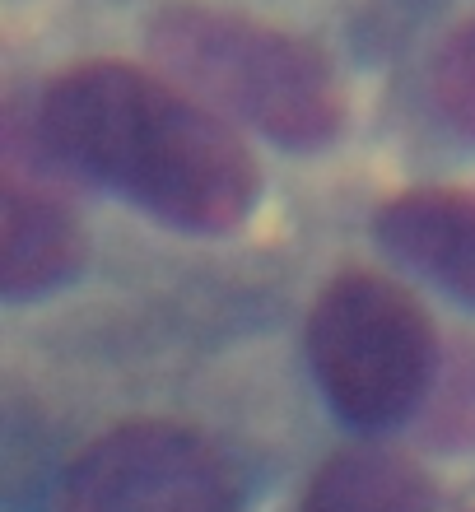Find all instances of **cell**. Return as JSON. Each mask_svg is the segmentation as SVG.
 Wrapping results in <instances>:
<instances>
[{"label":"cell","mask_w":475,"mask_h":512,"mask_svg":"<svg viewBox=\"0 0 475 512\" xmlns=\"http://www.w3.org/2000/svg\"><path fill=\"white\" fill-rule=\"evenodd\" d=\"M33 131L66 173L122 191L191 233L238 229L261 196L243 131L168 70L108 56L80 61L42 89Z\"/></svg>","instance_id":"cell-1"},{"label":"cell","mask_w":475,"mask_h":512,"mask_svg":"<svg viewBox=\"0 0 475 512\" xmlns=\"http://www.w3.org/2000/svg\"><path fill=\"white\" fill-rule=\"evenodd\" d=\"M159 70L187 84L238 131L285 149H322L345 131V84L317 42L229 5L173 0L150 19Z\"/></svg>","instance_id":"cell-2"},{"label":"cell","mask_w":475,"mask_h":512,"mask_svg":"<svg viewBox=\"0 0 475 512\" xmlns=\"http://www.w3.org/2000/svg\"><path fill=\"white\" fill-rule=\"evenodd\" d=\"M303 350L336 415L359 429H392L438 382V326L424 303L382 270H336L317 289Z\"/></svg>","instance_id":"cell-3"},{"label":"cell","mask_w":475,"mask_h":512,"mask_svg":"<svg viewBox=\"0 0 475 512\" xmlns=\"http://www.w3.org/2000/svg\"><path fill=\"white\" fill-rule=\"evenodd\" d=\"M238 471L201 429L126 419L66 466L56 512H233Z\"/></svg>","instance_id":"cell-4"},{"label":"cell","mask_w":475,"mask_h":512,"mask_svg":"<svg viewBox=\"0 0 475 512\" xmlns=\"http://www.w3.org/2000/svg\"><path fill=\"white\" fill-rule=\"evenodd\" d=\"M0 224H5V256H0V289L10 303L52 294L70 275H80L89 238L70 201L42 177V168L5 163L0 177Z\"/></svg>","instance_id":"cell-5"},{"label":"cell","mask_w":475,"mask_h":512,"mask_svg":"<svg viewBox=\"0 0 475 512\" xmlns=\"http://www.w3.org/2000/svg\"><path fill=\"white\" fill-rule=\"evenodd\" d=\"M382 247L475 308V191L406 187L373 215Z\"/></svg>","instance_id":"cell-6"},{"label":"cell","mask_w":475,"mask_h":512,"mask_svg":"<svg viewBox=\"0 0 475 512\" xmlns=\"http://www.w3.org/2000/svg\"><path fill=\"white\" fill-rule=\"evenodd\" d=\"M299 512H434V480L406 447L345 443L313 471Z\"/></svg>","instance_id":"cell-7"},{"label":"cell","mask_w":475,"mask_h":512,"mask_svg":"<svg viewBox=\"0 0 475 512\" xmlns=\"http://www.w3.org/2000/svg\"><path fill=\"white\" fill-rule=\"evenodd\" d=\"M429 94H434L438 117L475 140V19L457 24L438 42L429 61Z\"/></svg>","instance_id":"cell-8"}]
</instances>
